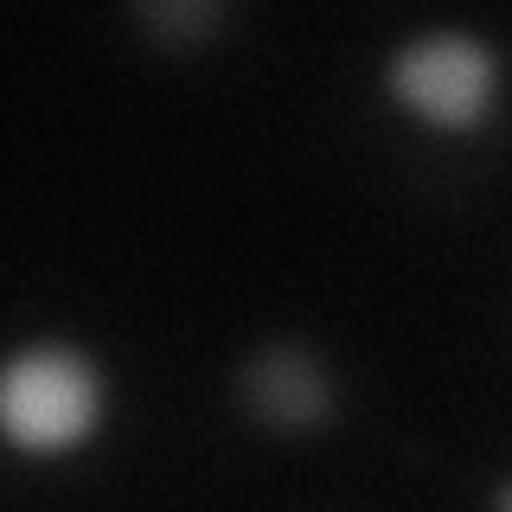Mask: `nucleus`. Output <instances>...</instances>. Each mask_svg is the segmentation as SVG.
<instances>
[{"instance_id":"obj_1","label":"nucleus","mask_w":512,"mask_h":512,"mask_svg":"<svg viewBox=\"0 0 512 512\" xmlns=\"http://www.w3.org/2000/svg\"><path fill=\"white\" fill-rule=\"evenodd\" d=\"M0 423L13 448L64 455L103 423V378L71 346H32L0 378Z\"/></svg>"},{"instance_id":"obj_2","label":"nucleus","mask_w":512,"mask_h":512,"mask_svg":"<svg viewBox=\"0 0 512 512\" xmlns=\"http://www.w3.org/2000/svg\"><path fill=\"white\" fill-rule=\"evenodd\" d=\"M500 64L468 32H423L391 58V96L436 128H474L493 109Z\"/></svg>"},{"instance_id":"obj_3","label":"nucleus","mask_w":512,"mask_h":512,"mask_svg":"<svg viewBox=\"0 0 512 512\" xmlns=\"http://www.w3.org/2000/svg\"><path fill=\"white\" fill-rule=\"evenodd\" d=\"M244 391H250L256 416L276 429H308L327 416V378H320V365L308 352H263L250 365Z\"/></svg>"},{"instance_id":"obj_4","label":"nucleus","mask_w":512,"mask_h":512,"mask_svg":"<svg viewBox=\"0 0 512 512\" xmlns=\"http://www.w3.org/2000/svg\"><path fill=\"white\" fill-rule=\"evenodd\" d=\"M148 26L160 39H199L212 26V0H148Z\"/></svg>"},{"instance_id":"obj_5","label":"nucleus","mask_w":512,"mask_h":512,"mask_svg":"<svg viewBox=\"0 0 512 512\" xmlns=\"http://www.w3.org/2000/svg\"><path fill=\"white\" fill-rule=\"evenodd\" d=\"M493 500H500V506H512V480H506V487H500V493H493Z\"/></svg>"}]
</instances>
